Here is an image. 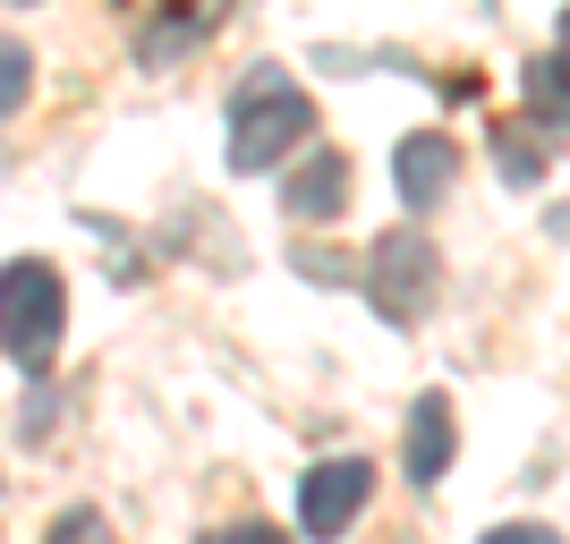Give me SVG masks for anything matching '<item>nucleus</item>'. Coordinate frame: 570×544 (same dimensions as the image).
I'll list each match as a JSON object with an SVG mask.
<instances>
[{
	"instance_id": "nucleus-13",
	"label": "nucleus",
	"mask_w": 570,
	"mask_h": 544,
	"mask_svg": "<svg viewBox=\"0 0 570 544\" xmlns=\"http://www.w3.org/2000/svg\"><path fill=\"white\" fill-rule=\"evenodd\" d=\"M196 544H282V527L273 520H230V527H214V536H196Z\"/></svg>"
},
{
	"instance_id": "nucleus-14",
	"label": "nucleus",
	"mask_w": 570,
	"mask_h": 544,
	"mask_svg": "<svg viewBox=\"0 0 570 544\" xmlns=\"http://www.w3.org/2000/svg\"><path fill=\"white\" fill-rule=\"evenodd\" d=\"M485 544H562V536H553V527H494Z\"/></svg>"
},
{
	"instance_id": "nucleus-7",
	"label": "nucleus",
	"mask_w": 570,
	"mask_h": 544,
	"mask_svg": "<svg viewBox=\"0 0 570 544\" xmlns=\"http://www.w3.org/2000/svg\"><path fill=\"white\" fill-rule=\"evenodd\" d=\"M452 400L443 392H417L409 400V485H443V468H452Z\"/></svg>"
},
{
	"instance_id": "nucleus-3",
	"label": "nucleus",
	"mask_w": 570,
	"mask_h": 544,
	"mask_svg": "<svg viewBox=\"0 0 570 544\" xmlns=\"http://www.w3.org/2000/svg\"><path fill=\"white\" fill-rule=\"evenodd\" d=\"M434 281H443V256H434L426 230H383L375 256H366V298H375L383 324H417L434 307Z\"/></svg>"
},
{
	"instance_id": "nucleus-6",
	"label": "nucleus",
	"mask_w": 570,
	"mask_h": 544,
	"mask_svg": "<svg viewBox=\"0 0 570 544\" xmlns=\"http://www.w3.org/2000/svg\"><path fill=\"white\" fill-rule=\"evenodd\" d=\"M341 205H350V162H341L333 145H315L307 162L289 170V188H282V214H289V221H333Z\"/></svg>"
},
{
	"instance_id": "nucleus-12",
	"label": "nucleus",
	"mask_w": 570,
	"mask_h": 544,
	"mask_svg": "<svg viewBox=\"0 0 570 544\" xmlns=\"http://www.w3.org/2000/svg\"><path fill=\"white\" fill-rule=\"evenodd\" d=\"M43 544H119V536H111V520H102V511H60Z\"/></svg>"
},
{
	"instance_id": "nucleus-8",
	"label": "nucleus",
	"mask_w": 570,
	"mask_h": 544,
	"mask_svg": "<svg viewBox=\"0 0 570 544\" xmlns=\"http://www.w3.org/2000/svg\"><path fill=\"white\" fill-rule=\"evenodd\" d=\"M528 111H546L570 128V9H562V34H553V51L528 69Z\"/></svg>"
},
{
	"instance_id": "nucleus-5",
	"label": "nucleus",
	"mask_w": 570,
	"mask_h": 544,
	"mask_svg": "<svg viewBox=\"0 0 570 544\" xmlns=\"http://www.w3.org/2000/svg\"><path fill=\"white\" fill-rule=\"evenodd\" d=\"M452 170H460V145L443 137V128H417V137L392 145V188H401L409 214H426L434 196L452 188Z\"/></svg>"
},
{
	"instance_id": "nucleus-2",
	"label": "nucleus",
	"mask_w": 570,
	"mask_h": 544,
	"mask_svg": "<svg viewBox=\"0 0 570 544\" xmlns=\"http://www.w3.org/2000/svg\"><path fill=\"white\" fill-rule=\"evenodd\" d=\"M60 324H69V289L43 256L0 264V349L18 357L26 375H43L51 349H60Z\"/></svg>"
},
{
	"instance_id": "nucleus-11",
	"label": "nucleus",
	"mask_w": 570,
	"mask_h": 544,
	"mask_svg": "<svg viewBox=\"0 0 570 544\" xmlns=\"http://www.w3.org/2000/svg\"><path fill=\"white\" fill-rule=\"evenodd\" d=\"M494 145H502V179H511V188L546 179V162H553V154H528V128H494Z\"/></svg>"
},
{
	"instance_id": "nucleus-10",
	"label": "nucleus",
	"mask_w": 570,
	"mask_h": 544,
	"mask_svg": "<svg viewBox=\"0 0 570 544\" xmlns=\"http://www.w3.org/2000/svg\"><path fill=\"white\" fill-rule=\"evenodd\" d=\"M205 34H214V18H196V9H179V18H163L154 34H145V60L163 69V60H170L179 43H205Z\"/></svg>"
},
{
	"instance_id": "nucleus-1",
	"label": "nucleus",
	"mask_w": 570,
	"mask_h": 544,
	"mask_svg": "<svg viewBox=\"0 0 570 544\" xmlns=\"http://www.w3.org/2000/svg\"><path fill=\"white\" fill-rule=\"evenodd\" d=\"M298 145H315V95L273 60L247 69V86L230 95V170H264Z\"/></svg>"
},
{
	"instance_id": "nucleus-9",
	"label": "nucleus",
	"mask_w": 570,
	"mask_h": 544,
	"mask_svg": "<svg viewBox=\"0 0 570 544\" xmlns=\"http://www.w3.org/2000/svg\"><path fill=\"white\" fill-rule=\"evenodd\" d=\"M26 95H35V60H26V43H18V34H0V119L18 111Z\"/></svg>"
},
{
	"instance_id": "nucleus-4",
	"label": "nucleus",
	"mask_w": 570,
	"mask_h": 544,
	"mask_svg": "<svg viewBox=\"0 0 570 544\" xmlns=\"http://www.w3.org/2000/svg\"><path fill=\"white\" fill-rule=\"evenodd\" d=\"M366 494H375V468H366V459H324V468H307V485H298V527H307L315 544H333L341 527L366 511Z\"/></svg>"
}]
</instances>
